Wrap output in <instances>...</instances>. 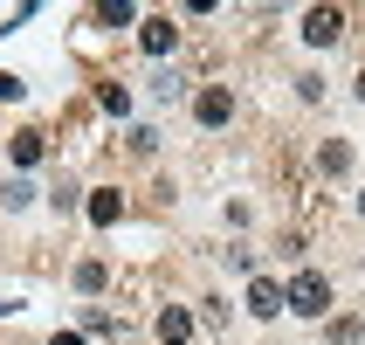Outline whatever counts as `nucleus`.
Returning <instances> with one entry per match:
<instances>
[{
  "label": "nucleus",
  "mask_w": 365,
  "mask_h": 345,
  "mask_svg": "<svg viewBox=\"0 0 365 345\" xmlns=\"http://www.w3.org/2000/svg\"><path fill=\"white\" fill-rule=\"evenodd\" d=\"M103 284H110V269H103L97 256H90V263H76V290H83V297H97Z\"/></svg>",
  "instance_id": "obj_8"
},
{
  "label": "nucleus",
  "mask_w": 365,
  "mask_h": 345,
  "mask_svg": "<svg viewBox=\"0 0 365 345\" xmlns=\"http://www.w3.org/2000/svg\"><path fill=\"white\" fill-rule=\"evenodd\" d=\"M359 214H365V194H359Z\"/></svg>",
  "instance_id": "obj_16"
},
{
  "label": "nucleus",
  "mask_w": 365,
  "mask_h": 345,
  "mask_svg": "<svg viewBox=\"0 0 365 345\" xmlns=\"http://www.w3.org/2000/svg\"><path fill=\"white\" fill-rule=\"evenodd\" d=\"M118 214H124V201H118V194H97V201H90V221H97V228H110Z\"/></svg>",
  "instance_id": "obj_10"
},
{
  "label": "nucleus",
  "mask_w": 365,
  "mask_h": 345,
  "mask_svg": "<svg viewBox=\"0 0 365 345\" xmlns=\"http://www.w3.org/2000/svg\"><path fill=\"white\" fill-rule=\"evenodd\" d=\"M21 97V76H7V69H0V104H14Z\"/></svg>",
  "instance_id": "obj_14"
},
{
  "label": "nucleus",
  "mask_w": 365,
  "mask_h": 345,
  "mask_svg": "<svg viewBox=\"0 0 365 345\" xmlns=\"http://www.w3.org/2000/svg\"><path fill=\"white\" fill-rule=\"evenodd\" d=\"M173 41H180L173 21H145V28H138V49H145V56H173Z\"/></svg>",
  "instance_id": "obj_5"
},
{
  "label": "nucleus",
  "mask_w": 365,
  "mask_h": 345,
  "mask_svg": "<svg viewBox=\"0 0 365 345\" xmlns=\"http://www.w3.org/2000/svg\"><path fill=\"white\" fill-rule=\"evenodd\" d=\"M193 118H200V124H227V118H235V97L214 83V90H200V97H193Z\"/></svg>",
  "instance_id": "obj_3"
},
{
  "label": "nucleus",
  "mask_w": 365,
  "mask_h": 345,
  "mask_svg": "<svg viewBox=\"0 0 365 345\" xmlns=\"http://www.w3.org/2000/svg\"><path fill=\"white\" fill-rule=\"evenodd\" d=\"M56 345H83V331H62V339H56Z\"/></svg>",
  "instance_id": "obj_15"
},
{
  "label": "nucleus",
  "mask_w": 365,
  "mask_h": 345,
  "mask_svg": "<svg viewBox=\"0 0 365 345\" xmlns=\"http://www.w3.org/2000/svg\"><path fill=\"white\" fill-rule=\"evenodd\" d=\"M359 331H365L359 318H338V325H331V345H359Z\"/></svg>",
  "instance_id": "obj_13"
},
{
  "label": "nucleus",
  "mask_w": 365,
  "mask_h": 345,
  "mask_svg": "<svg viewBox=\"0 0 365 345\" xmlns=\"http://www.w3.org/2000/svg\"><path fill=\"white\" fill-rule=\"evenodd\" d=\"M152 97H159V104L186 97V76H180V69H159V76H152Z\"/></svg>",
  "instance_id": "obj_9"
},
{
  "label": "nucleus",
  "mask_w": 365,
  "mask_h": 345,
  "mask_svg": "<svg viewBox=\"0 0 365 345\" xmlns=\"http://www.w3.org/2000/svg\"><path fill=\"white\" fill-rule=\"evenodd\" d=\"M97 104H103V111H110V118H124V111H131V97H124L118 83H97Z\"/></svg>",
  "instance_id": "obj_11"
},
{
  "label": "nucleus",
  "mask_w": 365,
  "mask_h": 345,
  "mask_svg": "<svg viewBox=\"0 0 365 345\" xmlns=\"http://www.w3.org/2000/svg\"><path fill=\"white\" fill-rule=\"evenodd\" d=\"M289 311H297V318H324V311H331V284L317 276V269H297V284H289Z\"/></svg>",
  "instance_id": "obj_1"
},
{
  "label": "nucleus",
  "mask_w": 365,
  "mask_h": 345,
  "mask_svg": "<svg viewBox=\"0 0 365 345\" xmlns=\"http://www.w3.org/2000/svg\"><path fill=\"white\" fill-rule=\"evenodd\" d=\"M283 304H289V290H276L269 276H255V284H248V311H255V318H276Z\"/></svg>",
  "instance_id": "obj_4"
},
{
  "label": "nucleus",
  "mask_w": 365,
  "mask_h": 345,
  "mask_svg": "<svg viewBox=\"0 0 365 345\" xmlns=\"http://www.w3.org/2000/svg\"><path fill=\"white\" fill-rule=\"evenodd\" d=\"M359 97H365V76H359Z\"/></svg>",
  "instance_id": "obj_17"
},
{
  "label": "nucleus",
  "mask_w": 365,
  "mask_h": 345,
  "mask_svg": "<svg viewBox=\"0 0 365 345\" xmlns=\"http://www.w3.org/2000/svg\"><path fill=\"white\" fill-rule=\"evenodd\" d=\"M317 166H324V173H345V166H351V145H338V139H331L324 152H317Z\"/></svg>",
  "instance_id": "obj_12"
},
{
  "label": "nucleus",
  "mask_w": 365,
  "mask_h": 345,
  "mask_svg": "<svg viewBox=\"0 0 365 345\" xmlns=\"http://www.w3.org/2000/svg\"><path fill=\"white\" fill-rule=\"evenodd\" d=\"M338 35H345V7H310L304 14V41L310 49H331Z\"/></svg>",
  "instance_id": "obj_2"
},
{
  "label": "nucleus",
  "mask_w": 365,
  "mask_h": 345,
  "mask_svg": "<svg viewBox=\"0 0 365 345\" xmlns=\"http://www.w3.org/2000/svg\"><path fill=\"white\" fill-rule=\"evenodd\" d=\"M7 152H14V166H41V159H48V139H41V131H14Z\"/></svg>",
  "instance_id": "obj_6"
},
{
  "label": "nucleus",
  "mask_w": 365,
  "mask_h": 345,
  "mask_svg": "<svg viewBox=\"0 0 365 345\" xmlns=\"http://www.w3.org/2000/svg\"><path fill=\"white\" fill-rule=\"evenodd\" d=\"M159 339H165V345H186V339H193V318H186L180 304H165V311H159Z\"/></svg>",
  "instance_id": "obj_7"
}]
</instances>
